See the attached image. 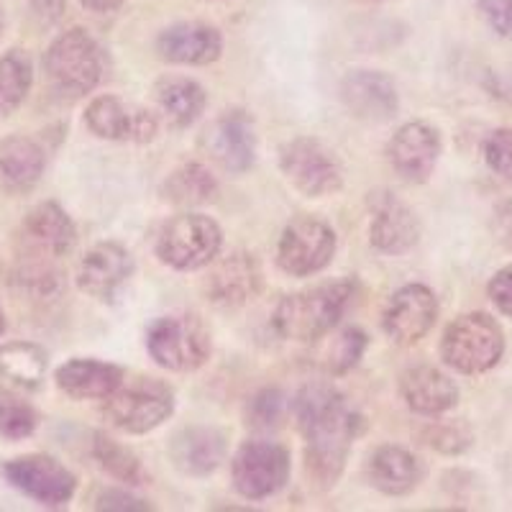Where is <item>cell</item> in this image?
Segmentation results:
<instances>
[{
    "mask_svg": "<svg viewBox=\"0 0 512 512\" xmlns=\"http://www.w3.org/2000/svg\"><path fill=\"white\" fill-rule=\"evenodd\" d=\"M292 415L305 438V466L315 487L328 489L344 474L361 418L346 397L326 382L305 384L292 400Z\"/></svg>",
    "mask_w": 512,
    "mask_h": 512,
    "instance_id": "cell-1",
    "label": "cell"
},
{
    "mask_svg": "<svg viewBox=\"0 0 512 512\" xmlns=\"http://www.w3.org/2000/svg\"><path fill=\"white\" fill-rule=\"evenodd\" d=\"M351 297H354L351 280L323 282L310 290L292 292L282 297L274 310V331L287 341H303V344L320 341L344 318Z\"/></svg>",
    "mask_w": 512,
    "mask_h": 512,
    "instance_id": "cell-2",
    "label": "cell"
},
{
    "mask_svg": "<svg viewBox=\"0 0 512 512\" xmlns=\"http://www.w3.org/2000/svg\"><path fill=\"white\" fill-rule=\"evenodd\" d=\"M146 351L167 372H195L210 359L213 341L198 315H162L146 331Z\"/></svg>",
    "mask_w": 512,
    "mask_h": 512,
    "instance_id": "cell-3",
    "label": "cell"
},
{
    "mask_svg": "<svg viewBox=\"0 0 512 512\" xmlns=\"http://www.w3.org/2000/svg\"><path fill=\"white\" fill-rule=\"evenodd\" d=\"M505 354V336L487 313H466L446 328L441 359L459 374H484L497 367Z\"/></svg>",
    "mask_w": 512,
    "mask_h": 512,
    "instance_id": "cell-4",
    "label": "cell"
},
{
    "mask_svg": "<svg viewBox=\"0 0 512 512\" xmlns=\"http://www.w3.org/2000/svg\"><path fill=\"white\" fill-rule=\"evenodd\" d=\"M175 413V392L152 377L123 379L121 387L103 400L105 420L123 433L141 436Z\"/></svg>",
    "mask_w": 512,
    "mask_h": 512,
    "instance_id": "cell-5",
    "label": "cell"
},
{
    "mask_svg": "<svg viewBox=\"0 0 512 512\" xmlns=\"http://www.w3.org/2000/svg\"><path fill=\"white\" fill-rule=\"evenodd\" d=\"M44 70L52 88L67 98L93 93L103 77V54L98 41L82 29L64 31L52 41L44 57Z\"/></svg>",
    "mask_w": 512,
    "mask_h": 512,
    "instance_id": "cell-6",
    "label": "cell"
},
{
    "mask_svg": "<svg viewBox=\"0 0 512 512\" xmlns=\"http://www.w3.org/2000/svg\"><path fill=\"white\" fill-rule=\"evenodd\" d=\"M223 231L203 213H182L164 223L157 236L159 262L177 272H195L213 264L221 254Z\"/></svg>",
    "mask_w": 512,
    "mask_h": 512,
    "instance_id": "cell-7",
    "label": "cell"
},
{
    "mask_svg": "<svg viewBox=\"0 0 512 512\" xmlns=\"http://www.w3.org/2000/svg\"><path fill=\"white\" fill-rule=\"evenodd\" d=\"M280 167L305 198H326L344 187V167L336 152L310 136H297L282 146Z\"/></svg>",
    "mask_w": 512,
    "mask_h": 512,
    "instance_id": "cell-8",
    "label": "cell"
},
{
    "mask_svg": "<svg viewBox=\"0 0 512 512\" xmlns=\"http://www.w3.org/2000/svg\"><path fill=\"white\" fill-rule=\"evenodd\" d=\"M231 479L244 500H267L277 495L290 479V454L280 443L246 441L233 454Z\"/></svg>",
    "mask_w": 512,
    "mask_h": 512,
    "instance_id": "cell-9",
    "label": "cell"
},
{
    "mask_svg": "<svg viewBox=\"0 0 512 512\" xmlns=\"http://www.w3.org/2000/svg\"><path fill=\"white\" fill-rule=\"evenodd\" d=\"M336 233L328 223L313 216H300L285 226L277 246V264L290 277H310L333 262Z\"/></svg>",
    "mask_w": 512,
    "mask_h": 512,
    "instance_id": "cell-10",
    "label": "cell"
},
{
    "mask_svg": "<svg viewBox=\"0 0 512 512\" xmlns=\"http://www.w3.org/2000/svg\"><path fill=\"white\" fill-rule=\"evenodd\" d=\"M3 477L21 495L44 507H64L75 497L77 479L67 466L44 454L18 456L3 466Z\"/></svg>",
    "mask_w": 512,
    "mask_h": 512,
    "instance_id": "cell-11",
    "label": "cell"
},
{
    "mask_svg": "<svg viewBox=\"0 0 512 512\" xmlns=\"http://www.w3.org/2000/svg\"><path fill=\"white\" fill-rule=\"evenodd\" d=\"M85 126L90 134L105 141H136L149 144L157 139L159 121L152 111L131 105L116 95H100L85 111Z\"/></svg>",
    "mask_w": 512,
    "mask_h": 512,
    "instance_id": "cell-12",
    "label": "cell"
},
{
    "mask_svg": "<svg viewBox=\"0 0 512 512\" xmlns=\"http://www.w3.org/2000/svg\"><path fill=\"white\" fill-rule=\"evenodd\" d=\"M438 157H441V134L431 123L410 121L387 144V159L392 169L405 182L423 185L431 180L433 169H436Z\"/></svg>",
    "mask_w": 512,
    "mask_h": 512,
    "instance_id": "cell-13",
    "label": "cell"
},
{
    "mask_svg": "<svg viewBox=\"0 0 512 512\" xmlns=\"http://www.w3.org/2000/svg\"><path fill=\"white\" fill-rule=\"evenodd\" d=\"M438 318V300L425 285H405L390 297L384 308V333L400 346L418 344L428 336Z\"/></svg>",
    "mask_w": 512,
    "mask_h": 512,
    "instance_id": "cell-14",
    "label": "cell"
},
{
    "mask_svg": "<svg viewBox=\"0 0 512 512\" xmlns=\"http://www.w3.org/2000/svg\"><path fill=\"white\" fill-rule=\"evenodd\" d=\"M369 241L377 251L390 256L408 254L420 239V223L415 218L413 208L402 203L397 195L382 190L372 192L369 198Z\"/></svg>",
    "mask_w": 512,
    "mask_h": 512,
    "instance_id": "cell-15",
    "label": "cell"
},
{
    "mask_svg": "<svg viewBox=\"0 0 512 512\" xmlns=\"http://www.w3.org/2000/svg\"><path fill=\"white\" fill-rule=\"evenodd\" d=\"M341 100L351 116L367 123L392 121L400 108V95L392 77L374 70L349 72L341 82Z\"/></svg>",
    "mask_w": 512,
    "mask_h": 512,
    "instance_id": "cell-16",
    "label": "cell"
},
{
    "mask_svg": "<svg viewBox=\"0 0 512 512\" xmlns=\"http://www.w3.org/2000/svg\"><path fill=\"white\" fill-rule=\"evenodd\" d=\"M205 149L226 172L241 175L254 164V123L244 111H228L205 131Z\"/></svg>",
    "mask_w": 512,
    "mask_h": 512,
    "instance_id": "cell-17",
    "label": "cell"
},
{
    "mask_svg": "<svg viewBox=\"0 0 512 512\" xmlns=\"http://www.w3.org/2000/svg\"><path fill=\"white\" fill-rule=\"evenodd\" d=\"M134 272V259L121 244L105 241L82 256L77 285L95 300H113Z\"/></svg>",
    "mask_w": 512,
    "mask_h": 512,
    "instance_id": "cell-18",
    "label": "cell"
},
{
    "mask_svg": "<svg viewBox=\"0 0 512 512\" xmlns=\"http://www.w3.org/2000/svg\"><path fill=\"white\" fill-rule=\"evenodd\" d=\"M208 300L223 308H239L254 300L262 290V269L254 256L246 251H236V254L226 256L213 267L208 282Z\"/></svg>",
    "mask_w": 512,
    "mask_h": 512,
    "instance_id": "cell-19",
    "label": "cell"
},
{
    "mask_svg": "<svg viewBox=\"0 0 512 512\" xmlns=\"http://www.w3.org/2000/svg\"><path fill=\"white\" fill-rule=\"evenodd\" d=\"M157 52L164 62L172 64H203L216 62L223 52L221 31L208 24H175L164 29L157 39Z\"/></svg>",
    "mask_w": 512,
    "mask_h": 512,
    "instance_id": "cell-20",
    "label": "cell"
},
{
    "mask_svg": "<svg viewBox=\"0 0 512 512\" xmlns=\"http://www.w3.org/2000/svg\"><path fill=\"white\" fill-rule=\"evenodd\" d=\"M400 395L413 413L438 418L456 408L459 387L436 367H410L400 377Z\"/></svg>",
    "mask_w": 512,
    "mask_h": 512,
    "instance_id": "cell-21",
    "label": "cell"
},
{
    "mask_svg": "<svg viewBox=\"0 0 512 512\" xmlns=\"http://www.w3.org/2000/svg\"><path fill=\"white\" fill-rule=\"evenodd\" d=\"M57 387L72 400H105L126 379L121 367L98 359H72L54 374Z\"/></svg>",
    "mask_w": 512,
    "mask_h": 512,
    "instance_id": "cell-22",
    "label": "cell"
},
{
    "mask_svg": "<svg viewBox=\"0 0 512 512\" xmlns=\"http://www.w3.org/2000/svg\"><path fill=\"white\" fill-rule=\"evenodd\" d=\"M169 456L187 477H208L221 466L226 456V441L216 428H203V425L182 428L169 443Z\"/></svg>",
    "mask_w": 512,
    "mask_h": 512,
    "instance_id": "cell-23",
    "label": "cell"
},
{
    "mask_svg": "<svg viewBox=\"0 0 512 512\" xmlns=\"http://www.w3.org/2000/svg\"><path fill=\"white\" fill-rule=\"evenodd\" d=\"M47 154L39 141L29 136H11L0 141V190L21 195L29 192L44 175Z\"/></svg>",
    "mask_w": 512,
    "mask_h": 512,
    "instance_id": "cell-24",
    "label": "cell"
},
{
    "mask_svg": "<svg viewBox=\"0 0 512 512\" xmlns=\"http://www.w3.org/2000/svg\"><path fill=\"white\" fill-rule=\"evenodd\" d=\"M26 244L31 254L57 259L75 246L77 231L72 218L57 203H41L31 210L24 223Z\"/></svg>",
    "mask_w": 512,
    "mask_h": 512,
    "instance_id": "cell-25",
    "label": "cell"
},
{
    "mask_svg": "<svg viewBox=\"0 0 512 512\" xmlns=\"http://www.w3.org/2000/svg\"><path fill=\"white\" fill-rule=\"evenodd\" d=\"M369 482L387 497L410 495L423 479V466L402 446H379L367 464Z\"/></svg>",
    "mask_w": 512,
    "mask_h": 512,
    "instance_id": "cell-26",
    "label": "cell"
},
{
    "mask_svg": "<svg viewBox=\"0 0 512 512\" xmlns=\"http://www.w3.org/2000/svg\"><path fill=\"white\" fill-rule=\"evenodd\" d=\"M159 111L172 126L187 128L205 111V90L190 77H162L154 88Z\"/></svg>",
    "mask_w": 512,
    "mask_h": 512,
    "instance_id": "cell-27",
    "label": "cell"
},
{
    "mask_svg": "<svg viewBox=\"0 0 512 512\" xmlns=\"http://www.w3.org/2000/svg\"><path fill=\"white\" fill-rule=\"evenodd\" d=\"M47 351L26 341H11L0 346V377L11 379L21 387H39L47 374Z\"/></svg>",
    "mask_w": 512,
    "mask_h": 512,
    "instance_id": "cell-28",
    "label": "cell"
},
{
    "mask_svg": "<svg viewBox=\"0 0 512 512\" xmlns=\"http://www.w3.org/2000/svg\"><path fill=\"white\" fill-rule=\"evenodd\" d=\"M218 182L210 169L198 162L182 164L164 182V198L177 205H205L216 198Z\"/></svg>",
    "mask_w": 512,
    "mask_h": 512,
    "instance_id": "cell-29",
    "label": "cell"
},
{
    "mask_svg": "<svg viewBox=\"0 0 512 512\" xmlns=\"http://www.w3.org/2000/svg\"><path fill=\"white\" fill-rule=\"evenodd\" d=\"M31 80H34V67L29 54L13 49L0 57V116H8L24 103L31 90Z\"/></svg>",
    "mask_w": 512,
    "mask_h": 512,
    "instance_id": "cell-30",
    "label": "cell"
},
{
    "mask_svg": "<svg viewBox=\"0 0 512 512\" xmlns=\"http://www.w3.org/2000/svg\"><path fill=\"white\" fill-rule=\"evenodd\" d=\"M93 456L100 464V469L111 474V477H116L118 482L134 484V487L136 484L146 482L144 466L136 459L134 451H128L126 446H121L118 441L108 438L105 433H98V436H95Z\"/></svg>",
    "mask_w": 512,
    "mask_h": 512,
    "instance_id": "cell-31",
    "label": "cell"
},
{
    "mask_svg": "<svg viewBox=\"0 0 512 512\" xmlns=\"http://www.w3.org/2000/svg\"><path fill=\"white\" fill-rule=\"evenodd\" d=\"M364 351H367V336L359 328H344L341 333L323 341V346H320V367L333 374V377H338V374H346L349 369H354L361 356H364Z\"/></svg>",
    "mask_w": 512,
    "mask_h": 512,
    "instance_id": "cell-32",
    "label": "cell"
},
{
    "mask_svg": "<svg viewBox=\"0 0 512 512\" xmlns=\"http://www.w3.org/2000/svg\"><path fill=\"white\" fill-rule=\"evenodd\" d=\"M36 431V413L16 392L0 390V436L21 441Z\"/></svg>",
    "mask_w": 512,
    "mask_h": 512,
    "instance_id": "cell-33",
    "label": "cell"
},
{
    "mask_svg": "<svg viewBox=\"0 0 512 512\" xmlns=\"http://www.w3.org/2000/svg\"><path fill=\"white\" fill-rule=\"evenodd\" d=\"M423 438L441 454H464L466 448L472 446V431L459 420H436L425 428Z\"/></svg>",
    "mask_w": 512,
    "mask_h": 512,
    "instance_id": "cell-34",
    "label": "cell"
},
{
    "mask_svg": "<svg viewBox=\"0 0 512 512\" xmlns=\"http://www.w3.org/2000/svg\"><path fill=\"white\" fill-rule=\"evenodd\" d=\"M285 410L287 402L280 390H262L249 402V425L264 428V431L277 428L285 418Z\"/></svg>",
    "mask_w": 512,
    "mask_h": 512,
    "instance_id": "cell-35",
    "label": "cell"
},
{
    "mask_svg": "<svg viewBox=\"0 0 512 512\" xmlns=\"http://www.w3.org/2000/svg\"><path fill=\"white\" fill-rule=\"evenodd\" d=\"M484 162L495 175L512 180V128H497L484 139Z\"/></svg>",
    "mask_w": 512,
    "mask_h": 512,
    "instance_id": "cell-36",
    "label": "cell"
},
{
    "mask_svg": "<svg viewBox=\"0 0 512 512\" xmlns=\"http://www.w3.org/2000/svg\"><path fill=\"white\" fill-rule=\"evenodd\" d=\"M479 11L492 31L512 39V0H479Z\"/></svg>",
    "mask_w": 512,
    "mask_h": 512,
    "instance_id": "cell-37",
    "label": "cell"
},
{
    "mask_svg": "<svg viewBox=\"0 0 512 512\" xmlns=\"http://www.w3.org/2000/svg\"><path fill=\"white\" fill-rule=\"evenodd\" d=\"M489 300L495 303V308L500 310L505 318L512 320V264L510 267H502L500 272L489 280Z\"/></svg>",
    "mask_w": 512,
    "mask_h": 512,
    "instance_id": "cell-38",
    "label": "cell"
},
{
    "mask_svg": "<svg viewBox=\"0 0 512 512\" xmlns=\"http://www.w3.org/2000/svg\"><path fill=\"white\" fill-rule=\"evenodd\" d=\"M95 507H98V510H121V512L152 510L149 502L139 500V497L134 495H128V492H123V489H108V492H103V495L98 497V502H95Z\"/></svg>",
    "mask_w": 512,
    "mask_h": 512,
    "instance_id": "cell-39",
    "label": "cell"
},
{
    "mask_svg": "<svg viewBox=\"0 0 512 512\" xmlns=\"http://www.w3.org/2000/svg\"><path fill=\"white\" fill-rule=\"evenodd\" d=\"M31 11L41 24H54L64 13V0H31Z\"/></svg>",
    "mask_w": 512,
    "mask_h": 512,
    "instance_id": "cell-40",
    "label": "cell"
},
{
    "mask_svg": "<svg viewBox=\"0 0 512 512\" xmlns=\"http://www.w3.org/2000/svg\"><path fill=\"white\" fill-rule=\"evenodd\" d=\"M487 85H489V90L497 95V98L512 103V72H492Z\"/></svg>",
    "mask_w": 512,
    "mask_h": 512,
    "instance_id": "cell-41",
    "label": "cell"
},
{
    "mask_svg": "<svg viewBox=\"0 0 512 512\" xmlns=\"http://www.w3.org/2000/svg\"><path fill=\"white\" fill-rule=\"evenodd\" d=\"M82 8H88L93 13H113L121 8L123 0H80Z\"/></svg>",
    "mask_w": 512,
    "mask_h": 512,
    "instance_id": "cell-42",
    "label": "cell"
},
{
    "mask_svg": "<svg viewBox=\"0 0 512 512\" xmlns=\"http://www.w3.org/2000/svg\"><path fill=\"white\" fill-rule=\"evenodd\" d=\"M6 331V313H3V305H0V336Z\"/></svg>",
    "mask_w": 512,
    "mask_h": 512,
    "instance_id": "cell-43",
    "label": "cell"
},
{
    "mask_svg": "<svg viewBox=\"0 0 512 512\" xmlns=\"http://www.w3.org/2000/svg\"><path fill=\"white\" fill-rule=\"evenodd\" d=\"M356 3H367V6H374V3H382V0H356Z\"/></svg>",
    "mask_w": 512,
    "mask_h": 512,
    "instance_id": "cell-44",
    "label": "cell"
},
{
    "mask_svg": "<svg viewBox=\"0 0 512 512\" xmlns=\"http://www.w3.org/2000/svg\"><path fill=\"white\" fill-rule=\"evenodd\" d=\"M0 34H3V13H0Z\"/></svg>",
    "mask_w": 512,
    "mask_h": 512,
    "instance_id": "cell-45",
    "label": "cell"
}]
</instances>
